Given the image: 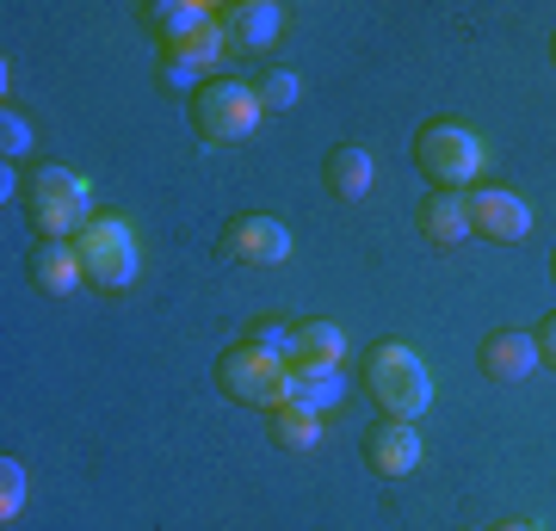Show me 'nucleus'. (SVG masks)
Masks as SVG:
<instances>
[{
  "label": "nucleus",
  "instance_id": "nucleus-1",
  "mask_svg": "<svg viewBox=\"0 0 556 531\" xmlns=\"http://www.w3.org/2000/svg\"><path fill=\"white\" fill-rule=\"evenodd\" d=\"M358 383H365V395H371L390 420H420L427 402H433V377H427V365H420L415 346H402V340L365 346V358H358Z\"/></svg>",
  "mask_w": 556,
  "mask_h": 531
},
{
  "label": "nucleus",
  "instance_id": "nucleus-2",
  "mask_svg": "<svg viewBox=\"0 0 556 531\" xmlns=\"http://www.w3.org/2000/svg\"><path fill=\"white\" fill-rule=\"evenodd\" d=\"M20 204L25 217H31V229H38L43 241H75L87 223H93V186L75 174V167H38V174L20 186Z\"/></svg>",
  "mask_w": 556,
  "mask_h": 531
},
{
  "label": "nucleus",
  "instance_id": "nucleus-3",
  "mask_svg": "<svg viewBox=\"0 0 556 531\" xmlns=\"http://www.w3.org/2000/svg\"><path fill=\"white\" fill-rule=\"evenodd\" d=\"M415 167L433 179V192H464L482 174V137L457 118H433L415 130Z\"/></svg>",
  "mask_w": 556,
  "mask_h": 531
},
{
  "label": "nucleus",
  "instance_id": "nucleus-4",
  "mask_svg": "<svg viewBox=\"0 0 556 531\" xmlns=\"http://www.w3.org/2000/svg\"><path fill=\"white\" fill-rule=\"evenodd\" d=\"M217 390L241 408H278V402H291V365L278 353H260L254 340H236L217 358Z\"/></svg>",
  "mask_w": 556,
  "mask_h": 531
},
{
  "label": "nucleus",
  "instance_id": "nucleus-5",
  "mask_svg": "<svg viewBox=\"0 0 556 531\" xmlns=\"http://www.w3.org/2000/svg\"><path fill=\"white\" fill-rule=\"evenodd\" d=\"M260 124V99H254V80H236V75H211L192 93V130L204 142H248Z\"/></svg>",
  "mask_w": 556,
  "mask_h": 531
},
{
  "label": "nucleus",
  "instance_id": "nucleus-6",
  "mask_svg": "<svg viewBox=\"0 0 556 531\" xmlns=\"http://www.w3.org/2000/svg\"><path fill=\"white\" fill-rule=\"evenodd\" d=\"M75 254H80V273L93 291H130V278H137V236H130V223L124 217H93L87 229L75 236Z\"/></svg>",
  "mask_w": 556,
  "mask_h": 531
},
{
  "label": "nucleus",
  "instance_id": "nucleus-7",
  "mask_svg": "<svg viewBox=\"0 0 556 531\" xmlns=\"http://www.w3.org/2000/svg\"><path fill=\"white\" fill-rule=\"evenodd\" d=\"M217 248L229 260H241V266H285L291 260V229L278 217H266V211H241V217L223 223Z\"/></svg>",
  "mask_w": 556,
  "mask_h": 531
},
{
  "label": "nucleus",
  "instance_id": "nucleus-8",
  "mask_svg": "<svg viewBox=\"0 0 556 531\" xmlns=\"http://www.w3.org/2000/svg\"><path fill=\"white\" fill-rule=\"evenodd\" d=\"M470 198V236L477 241H501V248H514V241L532 236V204L507 186H477Z\"/></svg>",
  "mask_w": 556,
  "mask_h": 531
},
{
  "label": "nucleus",
  "instance_id": "nucleus-9",
  "mask_svg": "<svg viewBox=\"0 0 556 531\" xmlns=\"http://www.w3.org/2000/svg\"><path fill=\"white\" fill-rule=\"evenodd\" d=\"M365 464H371V476H383V482L415 476L420 470V433H415V420H390V414H383L378 427H365Z\"/></svg>",
  "mask_w": 556,
  "mask_h": 531
},
{
  "label": "nucleus",
  "instance_id": "nucleus-10",
  "mask_svg": "<svg viewBox=\"0 0 556 531\" xmlns=\"http://www.w3.org/2000/svg\"><path fill=\"white\" fill-rule=\"evenodd\" d=\"M477 365L489 383H526L538 371V340L526 328H495V334H482Z\"/></svg>",
  "mask_w": 556,
  "mask_h": 531
},
{
  "label": "nucleus",
  "instance_id": "nucleus-11",
  "mask_svg": "<svg viewBox=\"0 0 556 531\" xmlns=\"http://www.w3.org/2000/svg\"><path fill=\"white\" fill-rule=\"evenodd\" d=\"M223 38L241 43V50H266V43H278V25H285V13H278L273 0H229L217 13Z\"/></svg>",
  "mask_w": 556,
  "mask_h": 531
},
{
  "label": "nucleus",
  "instance_id": "nucleus-12",
  "mask_svg": "<svg viewBox=\"0 0 556 531\" xmlns=\"http://www.w3.org/2000/svg\"><path fill=\"white\" fill-rule=\"evenodd\" d=\"M415 223L433 248H457V241H470V198L464 192H427Z\"/></svg>",
  "mask_w": 556,
  "mask_h": 531
},
{
  "label": "nucleus",
  "instance_id": "nucleus-13",
  "mask_svg": "<svg viewBox=\"0 0 556 531\" xmlns=\"http://www.w3.org/2000/svg\"><path fill=\"white\" fill-rule=\"evenodd\" d=\"M25 273H31V285H38L43 296H68L75 285H87L75 241H38V248H31V260H25Z\"/></svg>",
  "mask_w": 556,
  "mask_h": 531
},
{
  "label": "nucleus",
  "instance_id": "nucleus-14",
  "mask_svg": "<svg viewBox=\"0 0 556 531\" xmlns=\"http://www.w3.org/2000/svg\"><path fill=\"white\" fill-rule=\"evenodd\" d=\"M291 334H298V346H291V371H298V365L340 371V358H346V328H340V321H321V315H309V321H298Z\"/></svg>",
  "mask_w": 556,
  "mask_h": 531
},
{
  "label": "nucleus",
  "instance_id": "nucleus-15",
  "mask_svg": "<svg viewBox=\"0 0 556 531\" xmlns=\"http://www.w3.org/2000/svg\"><path fill=\"white\" fill-rule=\"evenodd\" d=\"M371 155L358 149V142H340V149H328V161H321V186L340 198V204H358V198L371 192Z\"/></svg>",
  "mask_w": 556,
  "mask_h": 531
},
{
  "label": "nucleus",
  "instance_id": "nucleus-16",
  "mask_svg": "<svg viewBox=\"0 0 556 531\" xmlns=\"http://www.w3.org/2000/svg\"><path fill=\"white\" fill-rule=\"evenodd\" d=\"M266 439H273L278 452H316L321 445V414L303 408V402H278V408H266Z\"/></svg>",
  "mask_w": 556,
  "mask_h": 531
},
{
  "label": "nucleus",
  "instance_id": "nucleus-17",
  "mask_svg": "<svg viewBox=\"0 0 556 531\" xmlns=\"http://www.w3.org/2000/svg\"><path fill=\"white\" fill-rule=\"evenodd\" d=\"M142 20H149V31H155L161 43H179L186 31H199V25L211 20V7H199V0H149Z\"/></svg>",
  "mask_w": 556,
  "mask_h": 531
},
{
  "label": "nucleus",
  "instance_id": "nucleus-18",
  "mask_svg": "<svg viewBox=\"0 0 556 531\" xmlns=\"http://www.w3.org/2000/svg\"><path fill=\"white\" fill-rule=\"evenodd\" d=\"M291 402H303V408H340L346 402V377L340 371H316V365H298L291 371Z\"/></svg>",
  "mask_w": 556,
  "mask_h": 531
},
{
  "label": "nucleus",
  "instance_id": "nucleus-19",
  "mask_svg": "<svg viewBox=\"0 0 556 531\" xmlns=\"http://www.w3.org/2000/svg\"><path fill=\"white\" fill-rule=\"evenodd\" d=\"M223 43H229V38H223V25H217V20H204L199 31H186L179 43H161V50H174L179 62H192L199 75H211V68H217V56H223Z\"/></svg>",
  "mask_w": 556,
  "mask_h": 531
},
{
  "label": "nucleus",
  "instance_id": "nucleus-20",
  "mask_svg": "<svg viewBox=\"0 0 556 531\" xmlns=\"http://www.w3.org/2000/svg\"><path fill=\"white\" fill-rule=\"evenodd\" d=\"M254 99H260V112H291V105L303 99L298 68H266V75L254 80Z\"/></svg>",
  "mask_w": 556,
  "mask_h": 531
},
{
  "label": "nucleus",
  "instance_id": "nucleus-21",
  "mask_svg": "<svg viewBox=\"0 0 556 531\" xmlns=\"http://www.w3.org/2000/svg\"><path fill=\"white\" fill-rule=\"evenodd\" d=\"M25 507V464L20 457H0V526H13Z\"/></svg>",
  "mask_w": 556,
  "mask_h": 531
},
{
  "label": "nucleus",
  "instance_id": "nucleus-22",
  "mask_svg": "<svg viewBox=\"0 0 556 531\" xmlns=\"http://www.w3.org/2000/svg\"><path fill=\"white\" fill-rule=\"evenodd\" d=\"M155 80L167 87V93H199V87H204L211 75H199L192 62H179L174 50H161V56H155Z\"/></svg>",
  "mask_w": 556,
  "mask_h": 531
},
{
  "label": "nucleus",
  "instance_id": "nucleus-23",
  "mask_svg": "<svg viewBox=\"0 0 556 531\" xmlns=\"http://www.w3.org/2000/svg\"><path fill=\"white\" fill-rule=\"evenodd\" d=\"M248 340H254L260 353H278L285 365H291V346H298V334H291L285 321H273V315H260L254 328H248Z\"/></svg>",
  "mask_w": 556,
  "mask_h": 531
},
{
  "label": "nucleus",
  "instance_id": "nucleus-24",
  "mask_svg": "<svg viewBox=\"0 0 556 531\" xmlns=\"http://www.w3.org/2000/svg\"><path fill=\"white\" fill-rule=\"evenodd\" d=\"M0 149H7V161H13V155H25V149H31V124H25L20 112H13V105L0 112Z\"/></svg>",
  "mask_w": 556,
  "mask_h": 531
},
{
  "label": "nucleus",
  "instance_id": "nucleus-25",
  "mask_svg": "<svg viewBox=\"0 0 556 531\" xmlns=\"http://www.w3.org/2000/svg\"><path fill=\"white\" fill-rule=\"evenodd\" d=\"M532 340H538V365H551V371H556V309L532 328Z\"/></svg>",
  "mask_w": 556,
  "mask_h": 531
},
{
  "label": "nucleus",
  "instance_id": "nucleus-26",
  "mask_svg": "<svg viewBox=\"0 0 556 531\" xmlns=\"http://www.w3.org/2000/svg\"><path fill=\"white\" fill-rule=\"evenodd\" d=\"M489 531H538L532 519H501V526H489Z\"/></svg>",
  "mask_w": 556,
  "mask_h": 531
},
{
  "label": "nucleus",
  "instance_id": "nucleus-27",
  "mask_svg": "<svg viewBox=\"0 0 556 531\" xmlns=\"http://www.w3.org/2000/svg\"><path fill=\"white\" fill-rule=\"evenodd\" d=\"M551 278H556V254H551Z\"/></svg>",
  "mask_w": 556,
  "mask_h": 531
},
{
  "label": "nucleus",
  "instance_id": "nucleus-28",
  "mask_svg": "<svg viewBox=\"0 0 556 531\" xmlns=\"http://www.w3.org/2000/svg\"><path fill=\"white\" fill-rule=\"evenodd\" d=\"M551 56H556V38H551Z\"/></svg>",
  "mask_w": 556,
  "mask_h": 531
}]
</instances>
